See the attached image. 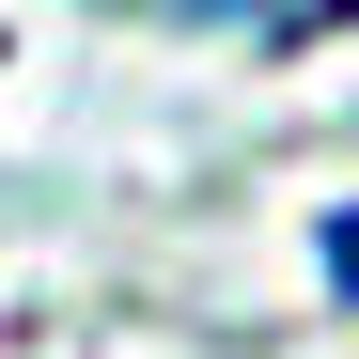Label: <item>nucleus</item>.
<instances>
[{
    "label": "nucleus",
    "mask_w": 359,
    "mask_h": 359,
    "mask_svg": "<svg viewBox=\"0 0 359 359\" xmlns=\"http://www.w3.org/2000/svg\"><path fill=\"white\" fill-rule=\"evenodd\" d=\"M328 281H344V313H359V203L328 219Z\"/></svg>",
    "instance_id": "f257e3e1"
}]
</instances>
